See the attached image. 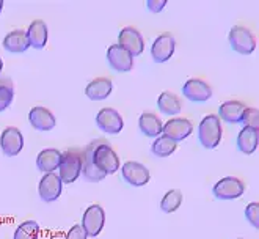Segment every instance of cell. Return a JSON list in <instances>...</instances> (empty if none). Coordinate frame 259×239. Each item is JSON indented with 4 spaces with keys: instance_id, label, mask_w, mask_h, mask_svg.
Instances as JSON below:
<instances>
[{
    "instance_id": "cell-11",
    "label": "cell",
    "mask_w": 259,
    "mask_h": 239,
    "mask_svg": "<svg viewBox=\"0 0 259 239\" xmlns=\"http://www.w3.org/2000/svg\"><path fill=\"white\" fill-rule=\"evenodd\" d=\"M107 62L118 72H127L134 66V57L119 44H112L107 49Z\"/></svg>"
},
{
    "instance_id": "cell-27",
    "label": "cell",
    "mask_w": 259,
    "mask_h": 239,
    "mask_svg": "<svg viewBox=\"0 0 259 239\" xmlns=\"http://www.w3.org/2000/svg\"><path fill=\"white\" fill-rule=\"evenodd\" d=\"M181 203H182V193H181V190L171 189V190L166 192L165 195H163V198L160 200V209L165 214H171L181 206Z\"/></svg>"
},
{
    "instance_id": "cell-6",
    "label": "cell",
    "mask_w": 259,
    "mask_h": 239,
    "mask_svg": "<svg viewBox=\"0 0 259 239\" xmlns=\"http://www.w3.org/2000/svg\"><path fill=\"white\" fill-rule=\"evenodd\" d=\"M176 49V39L171 33L165 32L156 38L151 48V57L156 63H165L173 57Z\"/></svg>"
},
{
    "instance_id": "cell-33",
    "label": "cell",
    "mask_w": 259,
    "mask_h": 239,
    "mask_svg": "<svg viewBox=\"0 0 259 239\" xmlns=\"http://www.w3.org/2000/svg\"><path fill=\"white\" fill-rule=\"evenodd\" d=\"M166 5V0H148L146 7L151 13H160Z\"/></svg>"
},
{
    "instance_id": "cell-2",
    "label": "cell",
    "mask_w": 259,
    "mask_h": 239,
    "mask_svg": "<svg viewBox=\"0 0 259 239\" xmlns=\"http://www.w3.org/2000/svg\"><path fill=\"white\" fill-rule=\"evenodd\" d=\"M198 139L207 149L219 146L222 140V123L217 115H207L201 120L200 126H198Z\"/></svg>"
},
{
    "instance_id": "cell-4",
    "label": "cell",
    "mask_w": 259,
    "mask_h": 239,
    "mask_svg": "<svg viewBox=\"0 0 259 239\" xmlns=\"http://www.w3.org/2000/svg\"><path fill=\"white\" fill-rule=\"evenodd\" d=\"M212 192H214V197L217 200L228 202V200H236V198L242 197L243 192H245V186H243V183L239 178L226 176V178H222L214 186Z\"/></svg>"
},
{
    "instance_id": "cell-12",
    "label": "cell",
    "mask_w": 259,
    "mask_h": 239,
    "mask_svg": "<svg viewBox=\"0 0 259 239\" xmlns=\"http://www.w3.org/2000/svg\"><path fill=\"white\" fill-rule=\"evenodd\" d=\"M193 131V125L190 120L187 118H171L170 122H166L163 125V136L170 137L171 140H175L176 143L178 142H182L186 140Z\"/></svg>"
},
{
    "instance_id": "cell-5",
    "label": "cell",
    "mask_w": 259,
    "mask_h": 239,
    "mask_svg": "<svg viewBox=\"0 0 259 239\" xmlns=\"http://www.w3.org/2000/svg\"><path fill=\"white\" fill-rule=\"evenodd\" d=\"M230 44L231 48L242 55H250L256 49V39L247 27L234 25L230 32Z\"/></svg>"
},
{
    "instance_id": "cell-34",
    "label": "cell",
    "mask_w": 259,
    "mask_h": 239,
    "mask_svg": "<svg viewBox=\"0 0 259 239\" xmlns=\"http://www.w3.org/2000/svg\"><path fill=\"white\" fill-rule=\"evenodd\" d=\"M2 69H4V60L0 58V72H2Z\"/></svg>"
},
{
    "instance_id": "cell-19",
    "label": "cell",
    "mask_w": 259,
    "mask_h": 239,
    "mask_svg": "<svg viewBox=\"0 0 259 239\" xmlns=\"http://www.w3.org/2000/svg\"><path fill=\"white\" fill-rule=\"evenodd\" d=\"M60 162H62V153L55 148H46L36 157V167L44 173H52L60 167Z\"/></svg>"
},
{
    "instance_id": "cell-25",
    "label": "cell",
    "mask_w": 259,
    "mask_h": 239,
    "mask_svg": "<svg viewBox=\"0 0 259 239\" xmlns=\"http://www.w3.org/2000/svg\"><path fill=\"white\" fill-rule=\"evenodd\" d=\"M157 109L165 113V115H170V116H175L178 113H181V109H182V104L179 101V98L171 93V92H163L159 99H157Z\"/></svg>"
},
{
    "instance_id": "cell-8",
    "label": "cell",
    "mask_w": 259,
    "mask_h": 239,
    "mask_svg": "<svg viewBox=\"0 0 259 239\" xmlns=\"http://www.w3.org/2000/svg\"><path fill=\"white\" fill-rule=\"evenodd\" d=\"M118 44L121 48H124L132 57H139L145 51V41L142 33L134 27H124L119 32Z\"/></svg>"
},
{
    "instance_id": "cell-1",
    "label": "cell",
    "mask_w": 259,
    "mask_h": 239,
    "mask_svg": "<svg viewBox=\"0 0 259 239\" xmlns=\"http://www.w3.org/2000/svg\"><path fill=\"white\" fill-rule=\"evenodd\" d=\"M93 164L104 175H112L118 172L119 157L107 140H104V139L98 140V145L93 151Z\"/></svg>"
},
{
    "instance_id": "cell-22",
    "label": "cell",
    "mask_w": 259,
    "mask_h": 239,
    "mask_svg": "<svg viewBox=\"0 0 259 239\" xmlns=\"http://www.w3.org/2000/svg\"><path fill=\"white\" fill-rule=\"evenodd\" d=\"M4 48L13 54H22L30 48L27 32L24 30H13L4 38Z\"/></svg>"
},
{
    "instance_id": "cell-16",
    "label": "cell",
    "mask_w": 259,
    "mask_h": 239,
    "mask_svg": "<svg viewBox=\"0 0 259 239\" xmlns=\"http://www.w3.org/2000/svg\"><path fill=\"white\" fill-rule=\"evenodd\" d=\"M96 145H98V140L90 143L83 151H80V154H82V173H83L87 181H90V183H99L105 176H107V175H104L101 170H98L96 166L93 164V151H95Z\"/></svg>"
},
{
    "instance_id": "cell-15",
    "label": "cell",
    "mask_w": 259,
    "mask_h": 239,
    "mask_svg": "<svg viewBox=\"0 0 259 239\" xmlns=\"http://www.w3.org/2000/svg\"><path fill=\"white\" fill-rule=\"evenodd\" d=\"M182 95L192 102H206L212 96V88L201 79H189L182 87Z\"/></svg>"
},
{
    "instance_id": "cell-20",
    "label": "cell",
    "mask_w": 259,
    "mask_h": 239,
    "mask_svg": "<svg viewBox=\"0 0 259 239\" xmlns=\"http://www.w3.org/2000/svg\"><path fill=\"white\" fill-rule=\"evenodd\" d=\"M245 104L242 101H226L223 102L220 109H219V116L223 120V122L230 123V125H237L240 123V118H242V113L245 110Z\"/></svg>"
},
{
    "instance_id": "cell-24",
    "label": "cell",
    "mask_w": 259,
    "mask_h": 239,
    "mask_svg": "<svg viewBox=\"0 0 259 239\" xmlns=\"http://www.w3.org/2000/svg\"><path fill=\"white\" fill-rule=\"evenodd\" d=\"M259 131L253 128H243L237 136V148L243 154H253L257 148Z\"/></svg>"
},
{
    "instance_id": "cell-9",
    "label": "cell",
    "mask_w": 259,
    "mask_h": 239,
    "mask_svg": "<svg viewBox=\"0 0 259 239\" xmlns=\"http://www.w3.org/2000/svg\"><path fill=\"white\" fill-rule=\"evenodd\" d=\"M104 222H105V214H104L102 206H99V205H91L87 209V211L83 213L82 228L85 230L87 236L95 237V236H98L102 231Z\"/></svg>"
},
{
    "instance_id": "cell-28",
    "label": "cell",
    "mask_w": 259,
    "mask_h": 239,
    "mask_svg": "<svg viewBox=\"0 0 259 239\" xmlns=\"http://www.w3.org/2000/svg\"><path fill=\"white\" fill-rule=\"evenodd\" d=\"M39 234V225L35 220L22 222L14 233V239H38Z\"/></svg>"
},
{
    "instance_id": "cell-31",
    "label": "cell",
    "mask_w": 259,
    "mask_h": 239,
    "mask_svg": "<svg viewBox=\"0 0 259 239\" xmlns=\"http://www.w3.org/2000/svg\"><path fill=\"white\" fill-rule=\"evenodd\" d=\"M245 217L253 228H259V203L253 202L245 208Z\"/></svg>"
},
{
    "instance_id": "cell-21",
    "label": "cell",
    "mask_w": 259,
    "mask_h": 239,
    "mask_svg": "<svg viewBox=\"0 0 259 239\" xmlns=\"http://www.w3.org/2000/svg\"><path fill=\"white\" fill-rule=\"evenodd\" d=\"M139 128L142 131L143 136L146 137H159L162 131H163V125L160 122V118L157 115H154L152 112H143L139 118Z\"/></svg>"
},
{
    "instance_id": "cell-23",
    "label": "cell",
    "mask_w": 259,
    "mask_h": 239,
    "mask_svg": "<svg viewBox=\"0 0 259 239\" xmlns=\"http://www.w3.org/2000/svg\"><path fill=\"white\" fill-rule=\"evenodd\" d=\"M27 36L30 41V46L35 49H42L46 43H48V25L41 19L33 21L27 30Z\"/></svg>"
},
{
    "instance_id": "cell-32",
    "label": "cell",
    "mask_w": 259,
    "mask_h": 239,
    "mask_svg": "<svg viewBox=\"0 0 259 239\" xmlns=\"http://www.w3.org/2000/svg\"><path fill=\"white\" fill-rule=\"evenodd\" d=\"M87 237L88 236H87L85 230L82 228V225H74L66 234V239H87Z\"/></svg>"
},
{
    "instance_id": "cell-36",
    "label": "cell",
    "mask_w": 259,
    "mask_h": 239,
    "mask_svg": "<svg viewBox=\"0 0 259 239\" xmlns=\"http://www.w3.org/2000/svg\"><path fill=\"white\" fill-rule=\"evenodd\" d=\"M237 239H242V237H237Z\"/></svg>"
},
{
    "instance_id": "cell-10",
    "label": "cell",
    "mask_w": 259,
    "mask_h": 239,
    "mask_svg": "<svg viewBox=\"0 0 259 239\" xmlns=\"http://www.w3.org/2000/svg\"><path fill=\"white\" fill-rule=\"evenodd\" d=\"M62 179L57 173H46L41 181H39V187H38V192H39V197L42 202L46 203H51V202H55L60 195H62Z\"/></svg>"
},
{
    "instance_id": "cell-26",
    "label": "cell",
    "mask_w": 259,
    "mask_h": 239,
    "mask_svg": "<svg viewBox=\"0 0 259 239\" xmlns=\"http://www.w3.org/2000/svg\"><path fill=\"white\" fill-rule=\"evenodd\" d=\"M176 148H178V143L175 140H171L166 136H159L151 146V153L157 157H168L170 154L176 151Z\"/></svg>"
},
{
    "instance_id": "cell-7",
    "label": "cell",
    "mask_w": 259,
    "mask_h": 239,
    "mask_svg": "<svg viewBox=\"0 0 259 239\" xmlns=\"http://www.w3.org/2000/svg\"><path fill=\"white\" fill-rule=\"evenodd\" d=\"M121 173H123L124 181L134 187H142V186L148 184L151 179L149 170L143 166V164L137 162V161H129V162L123 164Z\"/></svg>"
},
{
    "instance_id": "cell-17",
    "label": "cell",
    "mask_w": 259,
    "mask_h": 239,
    "mask_svg": "<svg viewBox=\"0 0 259 239\" xmlns=\"http://www.w3.org/2000/svg\"><path fill=\"white\" fill-rule=\"evenodd\" d=\"M28 122L38 131H52L55 128V116L46 107H33L28 113Z\"/></svg>"
},
{
    "instance_id": "cell-13",
    "label": "cell",
    "mask_w": 259,
    "mask_h": 239,
    "mask_svg": "<svg viewBox=\"0 0 259 239\" xmlns=\"http://www.w3.org/2000/svg\"><path fill=\"white\" fill-rule=\"evenodd\" d=\"M0 146L5 156H18L24 148V137L18 128H7L0 136Z\"/></svg>"
},
{
    "instance_id": "cell-14",
    "label": "cell",
    "mask_w": 259,
    "mask_h": 239,
    "mask_svg": "<svg viewBox=\"0 0 259 239\" xmlns=\"http://www.w3.org/2000/svg\"><path fill=\"white\" fill-rule=\"evenodd\" d=\"M96 125L101 131L107 132V134H118L123 131L124 122L115 109L105 107V109L99 110V113L96 116Z\"/></svg>"
},
{
    "instance_id": "cell-29",
    "label": "cell",
    "mask_w": 259,
    "mask_h": 239,
    "mask_svg": "<svg viewBox=\"0 0 259 239\" xmlns=\"http://www.w3.org/2000/svg\"><path fill=\"white\" fill-rule=\"evenodd\" d=\"M14 98V88L10 79H0V112L8 109Z\"/></svg>"
},
{
    "instance_id": "cell-18",
    "label": "cell",
    "mask_w": 259,
    "mask_h": 239,
    "mask_svg": "<svg viewBox=\"0 0 259 239\" xmlns=\"http://www.w3.org/2000/svg\"><path fill=\"white\" fill-rule=\"evenodd\" d=\"M113 90V84L110 79L105 77H98L95 81H91L87 88H85V95L91 101H104L107 99Z\"/></svg>"
},
{
    "instance_id": "cell-3",
    "label": "cell",
    "mask_w": 259,
    "mask_h": 239,
    "mask_svg": "<svg viewBox=\"0 0 259 239\" xmlns=\"http://www.w3.org/2000/svg\"><path fill=\"white\" fill-rule=\"evenodd\" d=\"M60 179L65 184H71L77 179L82 173V154L77 149H68L65 154H62V162H60Z\"/></svg>"
},
{
    "instance_id": "cell-30",
    "label": "cell",
    "mask_w": 259,
    "mask_h": 239,
    "mask_svg": "<svg viewBox=\"0 0 259 239\" xmlns=\"http://www.w3.org/2000/svg\"><path fill=\"white\" fill-rule=\"evenodd\" d=\"M240 125H243V128H253L257 129L259 128V112L256 107H247L242 113L240 118Z\"/></svg>"
},
{
    "instance_id": "cell-35",
    "label": "cell",
    "mask_w": 259,
    "mask_h": 239,
    "mask_svg": "<svg viewBox=\"0 0 259 239\" xmlns=\"http://www.w3.org/2000/svg\"><path fill=\"white\" fill-rule=\"evenodd\" d=\"M2 8H4V0H0V13H2Z\"/></svg>"
}]
</instances>
